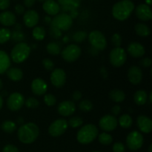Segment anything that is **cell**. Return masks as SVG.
<instances>
[{
	"label": "cell",
	"instance_id": "cell-59",
	"mask_svg": "<svg viewBox=\"0 0 152 152\" xmlns=\"http://www.w3.org/2000/svg\"><path fill=\"white\" fill-rule=\"evenodd\" d=\"M3 87V83H2V80L0 79V91L1 90V88H2Z\"/></svg>",
	"mask_w": 152,
	"mask_h": 152
},
{
	"label": "cell",
	"instance_id": "cell-57",
	"mask_svg": "<svg viewBox=\"0 0 152 152\" xmlns=\"http://www.w3.org/2000/svg\"><path fill=\"white\" fill-rule=\"evenodd\" d=\"M3 106V99H2V96L0 95V110L1 109Z\"/></svg>",
	"mask_w": 152,
	"mask_h": 152
},
{
	"label": "cell",
	"instance_id": "cell-35",
	"mask_svg": "<svg viewBox=\"0 0 152 152\" xmlns=\"http://www.w3.org/2000/svg\"><path fill=\"white\" fill-rule=\"evenodd\" d=\"M93 103L88 99H83L79 103V108L83 112H89L93 109Z\"/></svg>",
	"mask_w": 152,
	"mask_h": 152
},
{
	"label": "cell",
	"instance_id": "cell-14",
	"mask_svg": "<svg viewBox=\"0 0 152 152\" xmlns=\"http://www.w3.org/2000/svg\"><path fill=\"white\" fill-rule=\"evenodd\" d=\"M76 111V105L73 101L65 100L58 105L57 111L62 117H69Z\"/></svg>",
	"mask_w": 152,
	"mask_h": 152
},
{
	"label": "cell",
	"instance_id": "cell-25",
	"mask_svg": "<svg viewBox=\"0 0 152 152\" xmlns=\"http://www.w3.org/2000/svg\"><path fill=\"white\" fill-rule=\"evenodd\" d=\"M7 77L10 79V80L14 82L19 81L23 77V72L22 70L19 68H10L7 69L6 71Z\"/></svg>",
	"mask_w": 152,
	"mask_h": 152
},
{
	"label": "cell",
	"instance_id": "cell-42",
	"mask_svg": "<svg viewBox=\"0 0 152 152\" xmlns=\"http://www.w3.org/2000/svg\"><path fill=\"white\" fill-rule=\"evenodd\" d=\"M42 64V66L44 67L45 69H46L47 71H53V68H54L53 62L48 58H45V59H43Z\"/></svg>",
	"mask_w": 152,
	"mask_h": 152
},
{
	"label": "cell",
	"instance_id": "cell-60",
	"mask_svg": "<svg viewBox=\"0 0 152 152\" xmlns=\"http://www.w3.org/2000/svg\"><path fill=\"white\" fill-rule=\"evenodd\" d=\"M151 96H152V92L151 91L150 92V94H149V102H152V98H151Z\"/></svg>",
	"mask_w": 152,
	"mask_h": 152
},
{
	"label": "cell",
	"instance_id": "cell-29",
	"mask_svg": "<svg viewBox=\"0 0 152 152\" xmlns=\"http://www.w3.org/2000/svg\"><path fill=\"white\" fill-rule=\"evenodd\" d=\"M117 121H118L120 126L123 129H129L130 127H132V124H133V119L130 115L127 114L120 116Z\"/></svg>",
	"mask_w": 152,
	"mask_h": 152
},
{
	"label": "cell",
	"instance_id": "cell-22",
	"mask_svg": "<svg viewBox=\"0 0 152 152\" xmlns=\"http://www.w3.org/2000/svg\"><path fill=\"white\" fill-rule=\"evenodd\" d=\"M58 4L61 5L60 10H62L63 13H66L78 8L80 5V0H58Z\"/></svg>",
	"mask_w": 152,
	"mask_h": 152
},
{
	"label": "cell",
	"instance_id": "cell-6",
	"mask_svg": "<svg viewBox=\"0 0 152 152\" xmlns=\"http://www.w3.org/2000/svg\"><path fill=\"white\" fill-rule=\"evenodd\" d=\"M127 59V53L122 48H114L111 50L109 54L110 63L112 66L120 68L123 66Z\"/></svg>",
	"mask_w": 152,
	"mask_h": 152
},
{
	"label": "cell",
	"instance_id": "cell-26",
	"mask_svg": "<svg viewBox=\"0 0 152 152\" xmlns=\"http://www.w3.org/2000/svg\"><path fill=\"white\" fill-rule=\"evenodd\" d=\"M134 100L138 105H143L148 100V94L144 90H138L134 95Z\"/></svg>",
	"mask_w": 152,
	"mask_h": 152
},
{
	"label": "cell",
	"instance_id": "cell-13",
	"mask_svg": "<svg viewBox=\"0 0 152 152\" xmlns=\"http://www.w3.org/2000/svg\"><path fill=\"white\" fill-rule=\"evenodd\" d=\"M50 82L56 88H62L66 82V74L62 68H56L50 74Z\"/></svg>",
	"mask_w": 152,
	"mask_h": 152
},
{
	"label": "cell",
	"instance_id": "cell-23",
	"mask_svg": "<svg viewBox=\"0 0 152 152\" xmlns=\"http://www.w3.org/2000/svg\"><path fill=\"white\" fill-rule=\"evenodd\" d=\"M16 15L11 11H4L0 13V23L4 26H12L16 24Z\"/></svg>",
	"mask_w": 152,
	"mask_h": 152
},
{
	"label": "cell",
	"instance_id": "cell-62",
	"mask_svg": "<svg viewBox=\"0 0 152 152\" xmlns=\"http://www.w3.org/2000/svg\"><path fill=\"white\" fill-rule=\"evenodd\" d=\"M39 1H46V0H39Z\"/></svg>",
	"mask_w": 152,
	"mask_h": 152
},
{
	"label": "cell",
	"instance_id": "cell-61",
	"mask_svg": "<svg viewBox=\"0 0 152 152\" xmlns=\"http://www.w3.org/2000/svg\"><path fill=\"white\" fill-rule=\"evenodd\" d=\"M151 148H152V145H150L149 148H148V152H151Z\"/></svg>",
	"mask_w": 152,
	"mask_h": 152
},
{
	"label": "cell",
	"instance_id": "cell-43",
	"mask_svg": "<svg viewBox=\"0 0 152 152\" xmlns=\"http://www.w3.org/2000/svg\"><path fill=\"white\" fill-rule=\"evenodd\" d=\"M111 40H112V43L115 48H119L122 45V37L120 36V34H114V35L112 36V38H111Z\"/></svg>",
	"mask_w": 152,
	"mask_h": 152
},
{
	"label": "cell",
	"instance_id": "cell-63",
	"mask_svg": "<svg viewBox=\"0 0 152 152\" xmlns=\"http://www.w3.org/2000/svg\"><path fill=\"white\" fill-rule=\"evenodd\" d=\"M93 152H100V151H93Z\"/></svg>",
	"mask_w": 152,
	"mask_h": 152
},
{
	"label": "cell",
	"instance_id": "cell-55",
	"mask_svg": "<svg viewBox=\"0 0 152 152\" xmlns=\"http://www.w3.org/2000/svg\"><path fill=\"white\" fill-rule=\"evenodd\" d=\"M15 29H16V31H20V30L22 29V26H21L20 24H16Z\"/></svg>",
	"mask_w": 152,
	"mask_h": 152
},
{
	"label": "cell",
	"instance_id": "cell-20",
	"mask_svg": "<svg viewBox=\"0 0 152 152\" xmlns=\"http://www.w3.org/2000/svg\"><path fill=\"white\" fill-rule=\"evenodd\" d=\"M137 125L140 132L148 134L152 131V120L145 115H140L137 119Z\"/></svg>",
	"mask_w": 152,
	"mask_h": 152
},
{
	"label": "cell",
	"instance_id": "cell-53",
	"mask_svg": "<svg viewBox=\"0 0 152 152\" xmlns=\"http://www.w3.org/2000/svg\"><path fill=\"white\" fill-rule=\"evenodd\" d=\"M100 74H102V77H104V78H106L107 77H108V71H107L106 68H104V67H102L100 69Z\"/></svg>",
	"mask_w": 152,
	"mask_h": 152
},
{
	"label": "cell",
	"instance_id": "cell-54",
	"mask_svg": "<svg viewBox=\"0 0 152 152\" xmlns=\"http://www.w3.org/2000/svg\"><path fill=\"white\" fill-rule=\"evenodd\" d=\"M45 22H46V23H50V22H51V19H50V17H49V16H45Z\"/></svg>",
	"mask_w": 152,
	"mask_h": 152
},
{
	"label": "cell",
	"instance_id": "cell-56",
	"mask_svg": "<svg viewBox=\"0 0 152 152\" xmlns=\"http://www.w3.org/2000/svg\"><path fill=\"white\" fill-rule=\"evenodd\" d=\"M17 123L19 124H24V119L22 117H19L17 120Z\"/></svg>",
	"mask_w": 152,
	"mask_h": 152
},
{
	"label": "cell",
	"instance_id": "cell-46",
	"mask_svg": "<svg viewBox=\"0 0 152 152\" xmlns=\"http://www.w3.org/2000/svg\"><path fill=\"white\" fill-rule=\"evenodd\" d=\"M140 64L141 66L144 67V68H149L151 65V59L149 57L144 58L140 62Z\"/></svg>",
	"mask_w": 152,
	"mask_h": 152
},
{
	"label": "cell",
	"instance_id": "cell-8",
	"mask_svg": "<svg viewBox=\"0 0 152 152\" xmlns=\"http://www.w3.org/2000/svg\"><path fill=\"white\" fill-rule=\"evenodd\" d=\"M82 50L77 45L71 44L61 51L62 59L68 62H74L81 56Z\"/></svg>",
	"mask_w": 152,
	"mask_h": 152
},
{
	"label": "cell",
	"instance_id": "cell-52",
	"mask_svg": "<svg viewBox=\"0 0 152 152\" xmlns=\"http://www.w3.org/2000/svg\"><path fill=\"white\" fill-rule=\"evenodd\" d=\"M78 11H77V9H76V10H71V11H70V14L69 16H71V19H74V18H77V16H78Z\"/></svg>",
	"mask_w": 152,
	"mask_h": 152
},
{
	"label": "cell",
	"instance_id": "cell-31",
	"mask_svg": "<svg viewBox=\"0 0 152 152\" xmlns=\"http://www.w3.org/2000/svg\"><path fill=\"white\" fill-rule=\"evenodd\" d=\"M45 35H46L45 29L42 26L35 27V28L33 29L32 36L36 40L42 41V40H43L45 39Z\"/></svg>",
	"mask_w": 152,
	"mask_h": 152
},
{
	"label": "cell",
	"instance_id": "cell-11",
	"mask_svg": "<svg viewBox=\"0 0 152 152\" xmlns=\"http://www.w3.org/2000/svg\"><path fill=\"white\" fill-rule=\"evenodd\" d=\"M25 97L19 92H13L9 95L7 99V106L12 111H19L25 104Z\"/></svg>",
	"mask_w": 152,
	"mask_h": 152
},
{
	"label": "cell",
	"instance_id": "cell-37",
	"mask_svg": "<svg viewBox=\"0 0 152 152\" xmlns=\"http://www.w3.org/2000/svg\"><path fill=\"white\" fill-rule=\"evenodd\" d=\"M25 105L27 108H31V109H35L37 108L39 105V102L38 99L34 97H29L25 100Z\"/></svg>",
	"mask_w": 152,
	"mask_h": 152
},
{
	"label": "cell",
	"instance_id": "cell-51",
	"mask_svg": "<svg viewBox=\"0 0 152 152\" xmlns=\"http://www.w3.org/2000/svg\"><path fill=\"white\" fill-rule=\"evenodd\" d=\"M36 0H24V4L27 7H31L35 4Z\"/></svg>",
	"mask_w": 152,
	"mask_h": 152
},
{
	"label": "cell",
	"instance_id": "cell-2",
	"mask_svg": "<svg viewBox=\"0 0 152 152\" xmlns=\"http://www.w3.org/2000/svg\"><path fill=\"white\" fill-rule=\"evenodd\" d=\"M134 10V4L131 0H122L114 4L112 15L118 21L127 19Z\"/></svg>",
	"mask_w": 152,
	"mask_h": 152
},
{
	"label": "cell",
	"instance_id": "cell-17",
	"mask_svg": "<svg viewBox=\"0 0 152 152\" xmlns=\"http://www.w3.org/2000/svg\"><path fill=\"white\" fill-rule=\"evenodd\" d=\"M129 81L133 85H139L142 80V72L140 67L133 65L130 67L128 71Z\"/></svg>",
	"mask_w": 152,
	"mask_h": 152
},
{
	"label": "cell",
	"instance_id": "cell-28",
	"mask_svg": "<svg viewBox=\"0 0 152 152\" xmlns=\"http://www.w3.org/2000/svg\"><path fill=\"white\" fill-rule=\"evenodd\" d=\"M109 97L113 102H122L126 99V94L120 89H113L109 93Z\"/></svg>",
	"mask_w": 152,
	"mask_h": 152
},
{
	"label": "cell",
	"instance_id": "cell-40",
	"mask_svg": "<svg viewBox=\"0 0 152 152\" xmlns=\"http://www.w3.org/2000/svg\"><path fill=\"white\" fill-rule=\"evenodd\" d=\"M44 102L48 106H53L56 103V96L51 94H47L44 96Z\"/></svg>",
	"mask_w": 152,
	"mask_h": 152
},
{
	"label": "cell",
	"instance_id": "cell-16",
	"mask_svg": "<svg viewBox=\"0 0 152 152\" xmlns=\"http://www.w3.org/2000/svg\"><path fill=\"white\" fill-rule=\"evenodd\" d=\"M137 17L141 21L147 22L152 19V13L150 6L145 4H140L135 9Z\"/></svg>",
	"mask_w": 152,
	"mask_h": 152
},
{
	"label": "cell",
	"instance_id": "cell-30",
	"mask_svg": "<svg viewBox=\"0 0 152 152\" xmlns=\"http://www.w3.org/2000/svg\"><path fill=\"white\" fill-rule=\"evenodd\" d=\"M1 129L5 133L11 134L16 131V125L14 122L11 120H5L1 123Z\"/></svg>",
	"mask_w": 152,
	"mask_h": 152
},
{
	"label": "cell",
	"instance_id": "cell-24",
	"mask_svg": "<svg viewBox=\"0 0 152 152\" xmlns=\"http://www.w3.org/2000/svg\"><path fill=\"white\" fill-rule=\"evenodd\" d=\"M10 66V59L7 53L0 50V74H2L7 71Z\"/></svg>",
	"mask_w": 152,
	"mask_h": 152
},
{
	"label": "cell",
	"instance_id": "cell-36",
	"mask_svg": "<svg viewBox=\"0 0 152 152\" xmlns=\"http://www.w3.org/2000/svg\"><path fill=\"white\" fill-rule=\"evenodd\" d=\"M10 38L15 42H22L25 38V34L21 31H14L11 33Z\"/></svg>",
	"mask_w": 152,
	"mask_h": 152
},
{
	"label": "cell",
	"instance_id": "cell-39",
	"mask_svg": "<svg viewBox=\"0 0 152 152\" xmlns=\"http://www.w3.org/2000/svg\"><path fill=\"white\" fill-rule=\"evenodd\" d=\"M87 33L85 32V31H77L75 34L73 35V39L77 43L83 42V41L86 40V39L87 38Z\"/></svg>",
	"mask_w": 152,
	"mask_h": 152
},
{
	"label": "cell",
	"instance_id": "cell-21",
	"mask_svg": "<svg viewBox=\"0 0 152 152\" xmlns=\"http://www.w3.org/2000/svg\"><path fill=\"white\" fill-rule=\"evenodd\" d=\"M42 8L50 16H56L60 11V5L54 0H46L43 3Z\"/></svg>",
	"mask_w": 152,
	"mask_h": 152
},
{
	"label": "cell",
	"instance_id": "cell-10",
	"mask_svg": "<svg viewBox=\"0 0 152 152\" xmlns=\"http://www.w3.org/2000/svg\"><path fill=\"white\" fill-rule=\"evenodd\" d=\"M68 121L64 119H58L53 121L48 128V133L53 137H57L63 134L68 129Z\"/></svg>",
	"mask_w": 152,
	"mask_h": 152
},
{
	"label": "cell",
	"instance_id": "cell-49",
	"mask_svg": "<svg viewBox=\"0 0 152 152\" xmlns=\"http://www.w3.org/2000/svg\"><path fill=\"white\" fill-rule=\"evenodd\" d=\"M82 96H83L82 93L80 91H75L73 93V95H72V98L74 101L80 100Z\"/></svg>",
	"mask_w": 152,
	"mask_h": 152
},
{
	"label": "cell",
	"instance_id": "cell-27",
	"mask_svg": "<svg viewBox=\"0 0 152 152\" xmlns=\"http://www.w3.org/2000/svg\"><path fill=\"white\" fill-rule=\"evenodd\" d=\"M136 34L141 37H148L151 34L149 27L143 23H137L134 26Z\"/></svg>",
	"mask_w": 152,
	"mask_h": 152
},
{
	"label": "cell",
	"instance_id": "cell-48",
	"mask_svg": "<svg viewBox=\"0 0 152 152\" xmlns=\"http://www.w3.org/2000/svg\"><path fill=\"white\" fill-rule=\"evenodd\" d=\"M14 10L16 13H17L18 15H22L25 13V7L20 4H16V6L14 7Z\"/></svg>",
	"mask_w": 152,
	"mask_h": 152
},
{
	"label": "cell",
	"instance_id": "cell-44",
	"mask_svg": "<svg viewBox=\"0 0 152 152\" xmlns=\"http://www.w3.org/2000/svg\"><path fill=\"white\" fill-rule=\"evenodd\" d=\"M126 147L122 142H117L113 145V151L114 152H124Z\"/></svg>",
	"mask_w": 152,
	"mask_h": 152
},
{
	"label": "cell",
	"instance_id": "cell-4",
	"mask_svg": "<svg viewBox=\"0 0 152 152\" xmlns=\"http://www.w3.org/2000/svg\"><path fill=\"white\" fill-rule=\"evenodd\" d=\"M31 52V47L25 42H19L14 45L10 52V59L15 63H22L25 62Z\"/></svg>",
	"mask_w": 152,
	"mask_h": 152
},
{
	"label": "cell",
	"instance_id": "cell-47",
	"mask_svg": "<svg viewBox=\"0 0 152 152\" xmlns=\"http://www.w3.org/2000/svg\"><path fill=\"white\" fill-rule=\"evenodd\" d=\"M10 0H0V10H6L10 7Z\"/></svg>",
	"mask_w": 152,
	"mask_h": 152
},
{
	"label": "cell",
	"instance_id": "cell-45",
	"mask_svg": "<svg viewBox=\"0 0 152 152\" xmlns=\"http://www.w3.org/2000/svg\"><path fill=\"white\" fill-rule=\"evenodd\" d=\"M2 152H19V151L16 146L9 144V145H6L3 148Z\"/></svg>",
	"mask_w": 152,
	"mask_h": 152
},
{
	"label": "cell",
	"instance_id": "cell-58",
	"mask_svg": "<svg viewBox=\"0 0 152 152\" xmlns=\"http://www.w3.org/2000/svg\"><path fill=\"white\" fill-rule=\"evenodd\" d=\"M145 4H147V5L148 6L151 5L152 0H145Z\"/></svg>",
	"mask_w": 152,
	"mask_h": 152
},
{
	"label": "cell",
	"instance_id": "cell-33",
	"mask_svg": "<svg viewBox=\"0 0 152 152\" xmlns=\"http://www.w3.org/2000/svg\"><path fill=\"white\" fill-rule=\"evenodd\" d=\"M11 31L5 28H0V45L6 43L10 39Z\"/></svg>",
	"mask_w": 152,
	"mask_h": 152
},
{
	"label": "cell",
	"instance_id": "cell-5",
	"mask_svg": "<svg viewBox=\"0 0 152 152\" xmlns=\"http://www.w3.org/2000/svg\"><path fill=\"white\" fill-rule=\"evenodd\" d=\"M73 25V19L69 14L66 13H58L51 19L50 25L57 28L61 31H66L71 28Z\"/></svg>",
	"mask_w": 152,
	"mask_h": 152
},
{
	"label": "cell",
	"instance_id": "cell-38",
	"mask_svg": "<svg viewBox=\"0 0 152 152\" xmlns=\"http://www.w3.org/2000/svg\"><path fill=\"white\" fill-rule=\"evenodd\" d=\"M68 124L71 128L76 129V128L80 127V126H81L83 124V120L80 117H74L70 119L69 121L68 122Z\"/></svg>",
	"mask_w": 152,
	"mask_h": 152
},
{
	"label": "cell",
	"instance_id": "cell-7",
	"mask_svg": "<svg viewBox=\"0 0 152 152\" xmlns=\"http://www.w3.org/2000/svg\"><path fill=\"white\" fill-rule=\"evenodd\" d=\"M88 40L92 48L96 50H103L107 47V40L105 35L99 31H93L89 34Z\"/></svg>",
	"mask_w": 152,
	"mask_h": 152
},
{
	"label": "cell",
	"instance_id": "cell-3",
	"mask_svg": "<svg viewBox=\"0 0 152 152\" xmlns=\"http://www.w3.org/2000/svg\"><path fill=\"white\" fill-rule=\"evenodd\" d=\"M99 131L93 124H86L81 127L77 134V139L80 143L87 145L93 142L98 137Z\"/></svg>",
	"mask_w": 152,
	"mask_h": 152
},
{
	"label": "cell",
	"instance_id": "cell-1",
	"mask_svg": "<svg viewBox=\"0 0 152 152\" xmlns=\"http://www.w3.org/2000/svg\"><path fill=\"white\" fill-rule=\"evenodd\" d=\"M39 134L38 126L34 123L22 125L17 132L18 139L24 144H31L35 142Z\"/></svg>",
	"mask_w": 152,
	"mask_h": 152
},
{
	"label": "cell",
	"instance_id": "cell-19",
	"mask_svg": "<svg viewBox=\"0 0 152 152\" xmlns=\"http://www.w3.org/2000/svg\"><path fill=\"white\" fill-rule=\"evenodd\" d=\"M39 16L34 10H29L24 13L23 22L28 28H34L38 24Z\"/></svg>",
	"mask_w": 152,
	"mask_h": 152
},
{
	"label": "cell",
	"instance_id": "cell-41",
	"mask_svg": "<svg viewBox=\"0 0 152 152\" xmlns=\"http://www.w3.org/2000/svg\"><path fill=\"white\" fill-rule=\"evenodd\" d=\"M62 32L60 30L58 29L57 28L54 26H52L50 25V29H49V34L50 35V37L53 39H59L60 38L61 36H62Z\"/></svg>",
	"mask_w": 152,
	"mask_h": 152
},
{
	"label": "cell",
	"instance_id": "cell-50",
	"mask_svg": "<svg viewBox=\"0 0 152 152\" xmlns=\"http://www.w3.org/2000/svg\"><path fill=\"white\" fill-rule=\"evenodd\" d=\"M120 111H121V107L118 105H114V106L112 108V109H111V112H112V114H114L113 116H114V117L118 115V114L120 113Z\"/></svg>",
	"mask_w": 152,
	"mask_h": 152
},
{
	"label": "cell",
	"instance_id": "cell-18",
	"mask_svg": "<svg viewBox=\"0 0 152 152\" xmlns=\"http://www.w3.org/2000/svg\"><path fill=\"white\" fill-rule=\"evenodd\" d=\"M127 51L130 56L134 58L142 57L145 53L144 46L137 42H132L128 45Z\"/></svg>",
	"mask_w": 152,
	"mask_h": 152
},
{
	"label": "cell",
	"instance_id": "cell-64",
	"mask_svg": "<svg viewBox=\"0 0 152 152\" xmlns=\"http://www.w3.org/2000/svg\"></svg>",
	"mask_w": 152,
	"mask_h": 152
},
{
	"label": "cell",
	"instance_id": "cell-34",
	"mask_svg": "<svg viewBox=\"0 0 152 152\" xmlns=\"http://www.w3.org/2000/svg\"><path fill=\"white\" fill-rule=\"evenodd\" d=\"M98 140H99V142L104 145H108L112 143L113 142L112 136L109 134L105 133V132L99 134Z\"/></svg>",
	"mask_w": 152,
	"mask_h": 152
},
{
	"label": "cell",
	"instance_id": "cell-15",
	"mask_svg": "<svg viewBox=\"0 0 152 152\" xmlns=\"http://www.w3.org/2000/svg\"><path fill=\"white\" fill-rule=\"evenodd\" d=\"M31 91L37 96H42L48 91V85L42 79L37 78L31 83Z\"/></svg>",
	"mask_w": 152,
	"mask_h": 152
},
{
	"label": "cell",
	"instance_id": "cell-12",
	"mask_svg": "<svg viewBox=\"0 0 152 152\" xmlns=\"http://www.w3.org/2000/svg\"><path fill=\"white\" fill-rule=\"evenodd\" d=\"M118 125V121L116 117L111 115V114H107L101 117L99 122V128L102 131L106 132H112L115 130L116 128Z\"/></svg>",
	"mask_w": 152,
	"mask_h": 152
},
{
	"label": "cell",
	"instance_id": "cell-32",
	"mask_svg": "<svg viewBox=\"0 0 152 152\" xmlns=\"http://www.w3.org/2000/svg\"><path fill=\"white\" fill-rule=\"evenodd\" d=\"M46 50H47L48 53L51 55H53V56L59 55L61 53L60 46L56 42H49L47 45V46H46Z\"/></svg>",
	"mask_w": 152,
	"mask_h": 152
},
{
	"label": "cell",
	"instance_id": "cell-9",
	"mask_svg": "<svg viewBox=\"0 0 152 152\" xmlns=\"http://www.w3.org/2000/svg\"><path fill=\"white\" fill-rule=\"evenodd\" d=\"M143 136L137 131L130 132L126 137V145L131 151L139 150L143 145Z\"/></svg>",
	"mask_w": 152,
	"mask_h": 152
}]
</instances>
